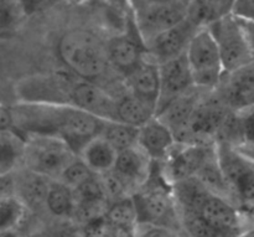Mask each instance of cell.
Here are the masks:
<instances>
[{"label": "cell", "mask_w": 254, "mask_h": 237, "mask_svg": "<svg viewBox=\"0 0 254 237\" xmlns=\"http://www.w3.org/2000/svg\"><path fill=\"white\" fill-rule=\"evenodd\" d=\"M96 174H93L91 171V169L84 164V161L82 159L78 158L66 169V170L62 173V175L60 176L59 181H61L62 184H64L66 186H68L69 189L74 190V189L79 188L82 184L86 183L87 180L94 176Z\"/></svg>", "instance_id": "cell-32"}, {"label": "cell", "mask_w": 254, "mask_h": 237, "mask_svg": "<svg viewBox=\"0 0 254 237\" xmlns=\"http://www.w3.org/2000/svg\"><path fill=\"white\" fill-rule=\"evenodd\" d=\"M0 19H1V27L5 29L10 26L15 19V15L20 10L19 0H0Z\"/></svg>", "instance_id": "cell-34"}, {"label": "cell", "mask_w": 254, "mask_h": 237, "mask_svg": "<svg viewBox=\"0 0 254 237\" xmlns=\"http://www.w3.org/2000/svg\"><path fill=\"white\" fill-rule=\"evenodd\" d=\"M195 87L186 52L160 64V97L158 102V112L169 102Z\"/></svg>", "instance_id": "cell-13"}, {"label": "cell", "mask_w": 254, "mask_h": 237, "mask_svg": "<svg viewBox=\"0 0 254 237\" xmlns=\"http://www.w3.org/2000/svg\"><path fill=\"white\" fill-rule=\"evenodd\" d=\"M99 178H101L102 185H103L104 193H106L109 204L126 199L128 196H133L126 184L123 183V180L113 170L103 174V175H99Z\"/></svg>", "instance_id": "cell-33"}, {"label": "cell", "mask_w": 254, "mask_h": 237, "mask_svg": "<svg viewBox=\"0 0 254 237\" xmlns=\"http://www.w3.org/2000/svg\"><path fill=\"white\" fill-rule=\"evenodd\" d=\"M215 144L176 143L168 157L158 163L161 175L170 185L196 176Z\"/></svg>", "instance_id": "cell-9"}, {"label": "cell", "mask_w": 254, "mask_h": 237, "mask_svg": "<svg viewBox=\"0 0 254 237\" xmlns=\"http://www.w3.org/2000/svg\"><path fill=\"white\" fill-rule=\"evenodd\" d=\"M202 26L190 11L183 21L150 40L145 45L146 55L160 65L185 54L192 37Z\"/></svg>", "instance_id": "cell-10"}, {"label": "cell", "mask_w": 254, "mask_h": 237, "mask_svg": "<svg viewBox=\"0 0 254 237\" xmlns=\"http://www.w3.org/2000/svg\"><path fill=\"white\" fill-rule=\"evenodd\" d=\"M217 92L232 109L254 104V60L231 74H225Z\"/></svg>", "instance_id": "cell-15"}, {"label": "cell", "mask_w": 254, "mask_h": 237, "mask_svg": "<svg viewBox=\"0 0 254 237\" xmlns=\"http://www.w3.org/2000/svg\"><path fill=\"white\" fill-rule=\"evenodd\" d=\"M62 1V0H47V2H59Z\"/></svg>", "instance_id": "cell-43"}, {"label": "cell", "mask_w": 254, "mask_h": 237, "mask_svg": "<svg viewBox=\"0 0 254 237\" xmlns=\"http://www.w3.org/2000/svg\"><path fill=\"white\" fill-rule=\"evenodd\" d=\"M47 2V0H19L20 11L24 15H34Z\"/></svg>", "instance_id": "cell-36"}, {"label": "cell", "mask_w": 254, "mask_h": 237, "mask_svg": "<svg viewBox=\"0 0 254 237\" xmlns=\"http://www.w3.org/2000/svg\"><path fill=\"white\" fill-rule=\"evenodd\" d=\"M196 178H197L212 194L231 200L230 190H228L225 176H223L220 163H218L216 144L213 151L211 152L208 158L206 159V161L203 163L202 168L200 169V171H198L197 175H196Z\"/></svg>", "instance_id": "cell-26"}, {"label": "cell", "mask_w": 254, "mask_h": 237, "mask_svg": "<svg viewBox=\"0 0 254 237\" xmlns=\"http://www.w3.org/2000/svg\"><path fill=\"white\" fill-rule=\"evenodd\" d=\"M111 67L122 76H127L135 69L145 56L146 49L129 35L113 36L106 42Z\"/></svg>", "instance_id": "cell-18"}, {"label": "cell", "mask_w": 254, "mask_h": 237, "mask_svg": "<svg viewBox=\"0 0 254 237\" xmlns=\"http://www.w3.org/2000/svg\"><path fill=\"white\" fill-rule=\"evenodd\" d=\"M198 215L217 229L222 235L233 233L240 228L241 209L233 201L210 194L198 209Z\"/></svg>", "instance_id": "cell-19"}, {"label": "cell", "mask_w": 254, "mask_h": 237, "mask_svg": "<svg viewBox=\"0 0 254 237\" xmlns=\"http://www.w3.org/2000/svg\"><path fill=\"white\" fill-rule=\"evenodd\" d=\"M154 165L155 163L138 144L118 153L113 171L123 180L131 195H134L148 183Z\"/></svg>", "instance_id": "cell-14"}, {"label": "cell", "mask_w": 254, "mask_h": 237, "mask_svg": "<svg viewBox=\"0 0 254 237\" xmlns=\"http://www.w3.org/2000/svg\"><path fill=\"white\" fill-rule=\"evenodd\" d=\"M216 149L231 200L240 209L254 210V157L222 141L216 142Z\"/></svg>", "instance_id": "cell-2"}, {"label": "cell", "mask_w": 254, "mask_h": 237, "mask_svg": "<svg viewBox=\"0 0 254 237\" xmlns=\"http://www.w3.org/2000/svg\"><path fill=\"white\" fill-rule=\"evenodd\" d=\"M231 14L242 21H254V0H236Z\"/></svg>", "instance_id": "cell-35"}, {"label": "cell", "mask_w": 254, "mask_h": 237, "mask_svg": "<svg viewBox=\"0 0 254 237\" xmlns=\"http://www.w3.org/2000/svg\"><path fill=\"white\" fill-rule=\"evenodd\" d=\"M25 204L16 195L1 196L0 200V229L1 231L12 230L22 219Z\"/></svg>", "instance_id": "cell-29"}, {"label": "cell", "mask_w": 254, "mask_h": 237, "mask_svg": "<svg viewBox=\"0 0 254 237\" xmlns=\"http://www.w3.org/2000/svg\"><path fill=\"white\" fill-rule=\"evenodd\" d=\"M47 237H77L73 233H69V231H56V233H52L51 235Z\"/></svg>", "instance_id": "cell-41"}, {"label": "cell", "mask_w": 254, "mask_h": 237, "mask_svg": "<svg viewBox=\"0 0 254 237\" xmlns=\"http://www.w3.org/2000/svg\"><path fill=\"white\" fill-rule=\"evenodd\" d=\"M91 171L96 175H103L113 170L118 152L104 137L98 136L89 141L78 154Z\"/></svg>", "instance_id": "cell-22"}, {"label": "cell", "mask_w": 254, "mask_h": 237, "mask_svg": "<svg viewBox=\"0 0 254 237\" xmlns=\"http://www.w3.org/2000/svg\"><path fill=\"white\" fill-rule=\"evenodd\" d=\"M155 165L148 183L133 195L138 210V225L170 229L171 224L180 219V213L173 186L161 175L160 169L155 170Z\"/></svg>", "instance_id": "cell-3"}, {"label": "cell", "mask_w": 254, "mask_h": 237, "mask_svg": "<svg viewBox=\"0 0 254 237\" xmlns=\"http://www.w3.org/2000/svg\"><path fill=\"white\" fill-rule=\"evenodd\" d=\"M0 146H1V154H0L1 175L14 173L19 169V166L22 165L26 139L14 129L1 131Z\"/></svg>", "instance_id": "cell-24"}, {"label": "cell", "mask_w": 254, "mask_h": 237, "mask_svg": "<svg viewBox=\"0 0 254 237\" xmlns=\"http://www.w3.org/2000/svg\"><path fill=\"white\" fill-rule=\"evenodd\" d=\"M139 131L140 128L129 126L119 121H111L104 123L102 137L111 143L118 153L130 149L139 144Z\"/></svg>", "instance_id": "cell-27"}, {"label": "cell", "mask_w": 254, "mask_h": 237, "mask_svg": "<svg viewBox=\"0 0 254 237\" xmlns=\"http://www.w3.org/2000/svg\"><path fill=\"white\" fill-rule=\"evenodd\" d=\"M215 37L222 57L225 74H231L253 61L254 56L242 24L232 14L206 25Z\"/></svg>", "instance_id": "cell-6"}, {"label": "cell", "mask_w": 254, "mask_h": 237, "mask_svg": "<svg viewBox=\"0 0 254 237\" xmlns=\"http://www.w3.org/2000/svg\"><path fill=\"white\" fill-rule=\"evenodd\" d=\"M124 86L127 92L158 107L160 97V65L145 52L140 64L124 76Z\"/></svg>", "instance_id": "cell-16"}, {"label": "cell", "mask_w": 254, "mask_h": 237, "mask_svg": "<svg viewBox=\"0 0 254 237\" xmlns=\"http://www.w3.org/2000/svg\"><path fill=\"white\" fill-rule=\"evenodd\" d=\"M71 103L104 122L118 121V97L97 82L77 79L72 87Z\"/></svg>", "instance_id": "cell-12"}, {"label": "cell", "mask_w": 254, "mask_h": 237, "mask_svg": "<svg viewBox=\"0 0 254 237\" xmlns=\"http://www.w3.org/2000/svg\"><path fill=\"white\" fill-rule=\"evenodd\" d=\"M176 143L173 131L158 117L150 119L139 131V146L154 163H161Z\"/></svg>", "instance_id": "cell-20"}, {"label": "cell", "mask_w": 254, "mask_h": 237, "mask_svg": "<svg viewBox=\"0 0 254 237\" xmlns=\"http://www.w3.org/2000/svg\"><path fill=\"white\" fill-rule=\"evenodd\" d=\"M0 126H1V131H11L14 128V118H12L11 106L6 107L5 104L1 106V111H0Z\"/></svg>", "instance_id": "cell-38"}, {"label": "cell", "mask_w": 254, "mask_h": 237, "mask_svg": "<svg viewBox=\"0 0 254 237\" xmlns=\"http://www.w3.org/2000/svg\"><path fill=\"white\" fill-rule=\"evenodd\" d=\"M45 208L56 218H72L74 211L73 190L61 181L54 180L47 195Z\"/></svg>", "instance_id": "cell-28"}, {"label": "cell", "mask_w": 254, "mask_h": 237, "mask_svg": "<svg viewBox=\"0 0 254 237\" xmlns=\"http://www.w3.org/2000/svg\"><path fill=\"white\" fill-rule=\"evenodd\" d=\"M129 1H130L131 6H133L134 9H136V7H139V6H143V5L150 4V2L160 1V0H129Z\"/></svg>", "instance_id": "cell-40"}, {"label": "cell", "mask_w": 254, "mask_h": 237, "mask_svg": "<svg viewBox=\"0 0 254 237\" xmlns=\"http://www.w3.org/2000/svg\"><path fill=\"white\" fill-rule=\"evenodd\" d=\"M241 148L254 149V104L235 109Z\"/></svg>", "instance_id": "cell-31"}, {"label": "cell", "mask_w": 254, "mask_h": 237, "mask_svg": "<svg viewBox=\"0 0 254 237\" xmlns=\"http://www.w3.org/2000/svg\"><path fill=\"white\" fill-rule=\"evenodd\" d=\"M180 220L189 237H222L223 235L213 228L208 221L195 213L180 214Z\"/></svg>", "instance_id": "cell-30"}, {"label": "cell", "mask_w": 254, "mask_h": 237, "mask_svg": "<svg viewBox=\"0 0 254 237\" xmlns=\"http://www.w3.org/2000/svg\"><path fill=\"white\" fill-rule=\"evenodd\" d=\"M77 158L73 148L60 137L30 136L26 138L21 168L59 180Z\"/></svg>", "instance_id": "cell-4"}, {"label": "cell", "mask_w": 254, "mask_h": 237, "mask_svg": "<svg viewBox=\"0 0 254 237\" xmlns=\"http://www.w3.org/2000/svg\"><path fill=\"white\" fill-rule=\"evenodd\" d=\"M184 1H185V2H188L189 5H191V2H192L193 0H184Z\"/></svg>", "instance_id": "cell-44"}, {"label": "cell", "mask_w": 254, "mask_h": 237, "mask_svg": "<svg viewBox=\"0 0 254 237\" xmlns=\"http://www.w3.org/2000/svg\"><path fill=\"white\" fill-rule=\"evenodd\" d=\"M186 55L195 86L205 91L217 89L225 76V67L217 42L207 26L196 32Z\"/></svg>", "instance_id": "cell-5"}, {"label": "cell", "mask_w": 254, "mask_h": 237, "mask_svg": "<svg viewBox=\"0 0 254 237\" xmlns=\"http://www.w3.org/2000/svg\"><path fill=\"white\" fill-rule=\"evenodd\" d=\"M135 21L144 45L161 32L183 21L190 12V5L184 0H160L136 9Z\"/></svg>", "instance_id": "cell-8"}, {"label": "cell", "mask_w": 254, "mask_h": 237, "mask_svg": "<svg viewBox=\"0 0 254 237\" xmlns=\"http://www.w3.org/2000/svg\"><path fill=\"white\" fill-rule=\"evenodd\" d=\"M1 237H19V235H17V233L15 231V229H12V230L1 231Z\"/></svg>", "instance_id": "cell-42"}, {"label": "cell", "mask_w": 254, "mask_h": 237, "mask_svg": "<svg viewBox=\"0 0 254 237\" xmlns=\"http://www.w3.org/2000/svg\"><path fill=\"white\" fill-rule=\"evenodd\" d=\"M144 229V233L136 237H175L166 228H159V226L151 225H139Z\"/></svg>", "instance_id": "cell-37"}, {"label": "cell", "mask_w": 254, "mask_h": 237, "mask_svg": "<svg viewBox=\"0 0 254 237\" xmlns=\"http://www.w3.org/2000/svg\"><path fill=\"white\" fill-rule=\"evenodd\" d=\"M240 21L242 24L243 31H245V35L247 37V41L250 44V47L254 56V21H242V20H240Z\"/></svg>", "instance_id": "cell-39"}, {"label": "cell", "mask_w": 254, "mask_h": 237, "mask_svg": "<svg viewBox=\"0 0 254 237\" xmlns=\"http://www.w3.org/2000/svg\"><path fill=\"white\" fill-rule=\"evenodd\" d=\"M107 219L114 231L130 233L138 226V210L133 196L109 204L106 213Z\"/></svg>", "instance_id": "cell-25"}, {"label": "cell", "mask_w": 254, "mask_h": 237, "mask_svg": "<svg viewBox=\"0 0 254 237\" xmlns=\"http://www.w3.org/2000/svg\"><path fill=\"white\" fill-rule=\"evenodd\" d=\"M106 122L98 117L79 109L73 104H64L62 108L59 137L73 148L77 156L84 146L101 136Z\"/></svg>", "instance_id": "cell-11"}, {"label": "cell", "mask_w": 254, "mask_h": 237, "mask_svg": "<svg viewBox=\"0 0 254 237\" xmlns=\"http://www.w3.org/2000/svg\"><path fill=\"white\" fill-rule=\"evenodd\" d=\"M158 107L151 102L127 92L118 97V121L129 126L141 128L150 119L156 117Z\"/></svg>", "instance_id": "cell-23"}, {"label": "cell", "mask_w": 254, "mask_h": 237, "mask_svg": "<svg viewBox=\"0 0 254 237\" xmlns=\"http://www.w3.org/2000/svg\"><path fill=\"white\" fill-rule=\"evenodd\" d=\"M205 92V89L195 87L169 102L163 109L156 113V117L173 131L176 142L185 132L186 127H188L192 114L195 113Z\"/></svg>", "instance_id": "cell-17"}, {"label": "cell", "mask_w": 254, "mask_h": 237, "mask_svg": "<svg viewBox=\"0 0 254 237\" xmlns=\"http://www.w3.org/2000/svg\"><path fill=\"white\" fill-rule=\"evenodd\" d=\"M57 51L69 72L81 79L96 82L112 69L106 44L89 30L72 29L64 32Z\"/></svg>", "instance_id": "cell-1"}, {"label": "cell", "mask_w": 254, "mask_h": 237, "mask_svg": "<svg viewBox=\"0 0 254 237\" xmlns=\"http://www.w3.org/2000/svg\"><path fill=\"white\" fill-rule=\"evenodd\" d=\"M77 79L61 74L32 75L20 79L15 91L19 102L25 103L72 104L71 91Z\"/></svg>", "instance_id": "cell-7"}, {"label": "cell", "mask_w": 254, "mask_h": 237, "mask_svg": "<svg viewBox=\"0 0 254 237\" xmlns=\"http://www.w3.org/2000/svg\"><path fill=\"white\" fill-rule=\"evenodd\" d=\"M15 174V195L30 208L46 205V199L51 188L52 179L22 168Z\"/></svg>", "instance_id": "cell-21"}]
</instances>
